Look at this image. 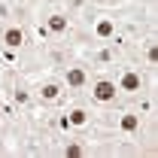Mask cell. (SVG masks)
<instances>
[{
    "mask_svg": "<svg viewBox=\"0 0 158 158\" xmlns=\"http://www.w3.org/2000/svg\"><path fill=\"white\" fill-rule=\"evenodd\" d=\"M113 79H116V88L122 94V103L140 98L146 91H155V73H149L146 67H140L137 61H131V58H122L113 67Z\"/></svg>",
    "mask_w": 158,
    "mask_h": 158,
    "instance_id": "cell-1",
    "label": "cell"
},
{
    "mask_svg": "<svg viewBox=\"0 0 158 158\" xmlns=\"http://www.w3.org/2000/svg\"><path fill=\"white\" fill-rule=\"evenodd\" d=\"M79 98H85L98 113H106V110L118 106L122 103V94H118V88H116L113 70H91V79H88V85H85V91Z\"/></svg>",
    "mask_w": 158,
    "mask_h": 158,
    "instance_id": "cell-2",
    "label": "cell"
},
{
    "mask_svg": "<svg viewBox=\"0 0 158 158\" xmlns=\"http://www.w3.org/2000/svg\"><path fill=\"white\" fill-rule=\"evenodd\" d=\"M31 76V88H34V100H37V110H52L70 98L64 82L58 73L52 70H40V73H27Z\"/></svg>",
    "mask_w": 158,
    "mask_h": 158,
    "instance_id": "cell-3",
    "label": "cell"
},
{
    "mask_svg": "<svg viewBox=\"0 0 158 158\" xmlns=\"http://www.w3.org/2000/svg\"><path fill=\"white\" fill-rule=\"evenodd\" d=\"M3 100H6L19 116H34V113H37V100H34L31 76H27L24 70H12V73H9V82H6Z\"/></svg>",
    "mask_w": 158,
    "mask_h": 158,
    "instance_id": "cell-4",
    "label": "cell"
},
{
    "mask_svg": "<svg viewBox=\"0 0 158 158\" xmlns=\"http://www.w3.org/2000/svg\"><path fill=\"white\" fill-rule=\"evenodd\" d=\"M61 113L70 125V134H94L98 131V110L85 98H67L61 103Z\"/></svg>",
    "mask_w": 158,
    "mask_h": 158,
    "instance_id": "cell-5",
    "label": "cell"
},
{
    "mask_svg": "<svg viewBox=\"0 0 158 158\" xmlns=\"http://www.w3.org/2000/svg\"><path fill=\"white\" fill-rule=\"evenodd\" d=\"M64 82V88H67V94L70 98H79L82 91H85V85H88V79H91V64L82 58V55H73V58L67 61L64 67L55 70Z\"/></svg>",
    "mask_w": 158,
    "mask_h": 158,
    "instance_id": "cell-6",
    "label": "cell"
},
{
    "mask_svg": "<svg viewBox=\"0 0 158 158\" xmlns=\"http://www.w3.org/2000/svg\"><path fill=\"white\" fill-rule=\"evenodd\" d=\"M79 55L91 64V70H113L125 58V46H118V43H91Z\"/></svg>",
    "mask_w": 158,
    "mask_h": 158,
    "instance_id": "cell-7",
    "label": "cell"
},
{
    "mask_svg": "<svg viewBox=\"0 0 158 158\" xmlns=\"http://www.w3.org/2000/svg\"><path fill=\"white\" fill-rule=\"evenodd\" d=\"M128 0H88V6H100V9H122Z\"/></svg>",
    "mask_w": 158,
    "mask_h": 158,
    "instance_id": "cell-8",
    "label": "cell"
}]
</instances>
